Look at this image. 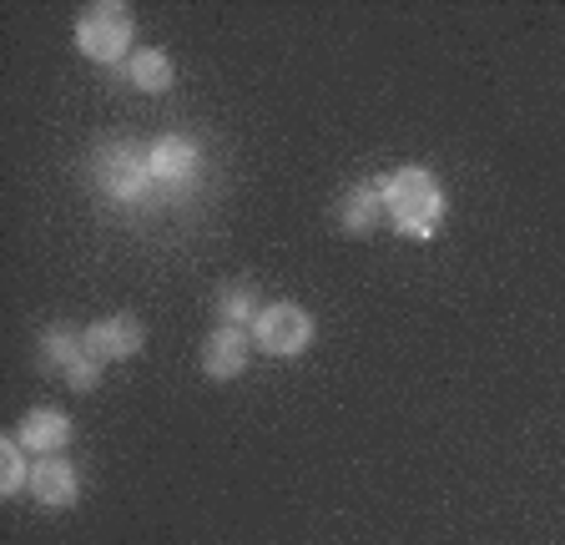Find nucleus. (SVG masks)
<instances>
[{"label":"nucleus","mask_w":565,"mask_h":545,"mask_svg":"<svg viewBox=\"0 0 565 545\" xmlns=\"http://www.w3.org/2000/svg\"><path fill=\"white\" fill-rule=\"evenodd\" d=\"M147 167H152V182L157 188H188L198 182L202 172V147L192 137H157L152 152H147Z\"/></svg>","instance_id":"5"},{"label":"nucleus","mask_w":565,"mask_h":545,"mask_svg":"<svg viewBox=\"0 0 565 545\" xmlns=\"http://www.w3.org/2000/svg\"><path fill=\"white\" fill-rule=\"evenodd\" d=\"M384 192H379V182H359V188L343 192L339 202V223L349 237H369L379 223H384Z\"/></svg>","instance_id":"10"},{"label":"nucleus","mask_w":565,"mask_h":545,"mask_svg":"<svg viewBox=\"0 0 565 545\" xmlns=\"http://www.w3.org/2000/svg\"><path fill=\"white\" fill-rule=\"evenodd\" d=\"M217 319L227 323V329H247V323L258 319V293H253V284H227V288H217Z\"/></svg>","instance_id":"13"},{"label":"nucleus","mask_w":565,"mask_h":545,"mask_svg":"<svg viewBox=\"0 0 565 545\" xmlns=\"http://www.w3.org/2000/svg\"><path fill=\"white\" fill-rule=\"evenodd\" d=\"M313 344V313L303 303H268V309L253 319V349L273 359H298Z\"/></svg>","instance_id":"4"},{"label":"nucleus","mask_w":565,"mask_h":545,"mask_svg":"<svg viewBox=\"0 0 565 545\" xmlns=\"http://www.w3.org/2000/svg\"><path fill=\"white\" fill-rule=\"evenodd\" d=\"M247 359H253V344H247V329H212L207 333V344H202V374L217 384L237 380L247 368Z\"/></svg>","instance_id":"9"},{"label":"nucleus","mask_w":565,"mask_h":545,"mask_svg":"<svg viewBox=\"0 0 565 545\" xmlns=\"http://www.w3.org/2000/svg\"><path fill=\"white\" fill-rule=\"evenodd\" d=\"M71 419L61 409H25L21 425H15V439H21V450L35 455V460H46V455H61L71 445Z\"/></svg>","instance_id":"8"},{"label":"nucleus","mask_w":565,"mask_h":545,"mask_svg":"<svg viewBox=\"0 0 565 545\" xmlns=\"http://www.w3.org/2000/svg\"><path fill=\"white\" fill-rule=\"evenodd\" d=\"M66 384H71V389H96V384H102V364H96V359L92 354H86V359H76V364H71L66 368Z\"/></svg>","instance_id":"15"},{"label":"nucleus","mask_w":565,"mask_h":545,"mask_svg":"<svg viewBox=\"0 0 565 545\" xmlns=\"http://www.w3.org/2000/svg\"><path fill=\"white\" fill-rule=\"evenodd\" d=\"M127 76H131V86H137V92L157 96V92H172L177 66L167 61V51H131Z\"/></svg>","instance_id":"11"},{"label":"nucleus","mask_w":565,"mask_h":545,"mask_svg":"<svg viewBox=\"0 0 565 545\" xmlns=\"http://www.w3.org/2000/svg\"><path fill=\"white\" fill-rule=\"evenodd\" d=\"M379 192H384L388 223L399 227L404 237H414V243H429L435 227L445 223L449 202H445V188H439V178L429 167H399V172H388V178L379 182Z\"/></svg>","instance_id":"1"},{"label":"nucleus","mask_w":565,"mask_h":545,"mask_svg":"<svg viewBox=\"0 0 565 545\" xmlns=\"http://www.w3.org/2000/svg\"><path fill=\"white\" fill-rule=\"evenodd\" d=\"M141 344H147V333L131 313H111V319H96L86 323V354L96 364H117V359H137Z\"/></svg>","instance_id":"6"},{"label":"nucleus","mask_w":565,"mask_h":545,"mask_svg":"<svg viewBox=\"0 0 565 545\" xmlns=\"http://www.w3.org/2000/svg\"><path fill=\"white\" fill-rule=\"evenodd\" d=\"M31 490V464H25L21 439H0V495Z\"/></svg>","instance_id":"14"},{"label":"nucleus","mask_w":565,"mask_h":545,"mask_svg":"<svg viewBox=\"0 0 565 545\" xmlns=\"http://www.w3.org/2000/svg\"><path fill=\"white\" fill-rule=\"evenodd\" d=\"M131 31H137V21H131L127 6H117V0L86 6V11L76 15V51H82L86 61L117 66V61H131Z\"/></svg>","instance_id":"2"},{"label":"nucleus","mask_w":565,"mask_h":545,"mask_svg":"<svg viewBox=\"0 0 565 545\" xmlns=\"http://www.w3.org/2000/svg\"><path fill=\"white\" fill-rule=\"evenodd\" d=\"M31 495L41 510H71L76 495H82V474L76 464L61 460V455H46V460L31 464Z\"/></svg>","instance_id":"7"},{"label":"nucleus","mask_w":565,"mask_h":545,"mask_svg":"<svg viewBox=\"0 0 565 545\" xmlns=\"http://www.w3.org/2000/svg\"><path fill=\"white\" fill-rule=\"evenodd\" d=\"M92 172H96V188L111 202H127V207H137V202H147L157 192L147 152H137V147H127V142L102 147V152L92 157Z\"/></svg>","instance_id":"3"},{"label":"nucleus","mask_w":565,"mask_h":545,"mask_svg":"<svg viewBox=\"0 0 565 545\" xmlns=\"http://www.w3.org/2000/svg\"><path fill=\"white\" fill-rule=\"evenodd\" d=\"M76 359H86V329L56 323V329L41 333V364H46V368H61V374H66Z\"/></svg>","instance_id":"12"}]
</instances>
